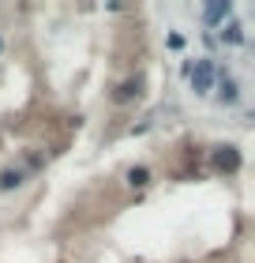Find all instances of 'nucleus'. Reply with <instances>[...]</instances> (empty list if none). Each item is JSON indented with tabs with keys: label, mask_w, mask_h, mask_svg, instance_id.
Segmentation results:
<instances>
[{
	"label": "nucleus",
	"mask_w": 255,
	"mask_h": 263,
	"mask_svg": "<svg viewBox=\"0 0 255 263\" xmlns=\"http://www.w3.org/2000/svg\"><path fill=\"white\" fill-rule=\"evenodd\" d=\"M188 76H191V87H195V94H210V87H214V61H195V64H188Z\"/></svg>",
	"instance_id": "nucleus-1"
},
{
	"label": "nucleus",
	"mask_w": 255,
	"mask_h": 263,
	"mask_svg": "<svg viewBox=\"0 0 255 263\" xmlns=\"http://www.w3.org/2000/svg\"><path fill=\"white\" fill-rule=\"evenodd\" d=\"M229 15H233V4H229V0H218V4H206L203 8V19L206 23H225Z\"/></svg>",
	"instance_id": "nucleus-2"
},
{
	"label": "nucleus",
	"mask_w": 255,
	"mask_h": 263,
	"mask_svg": "<svg viewBox=\"0 0 255 263\" xmlns=\"http://www.w3.org/2000/svg\"><path fill=\"white\" fill-rule=\"evenodd\" d=\"M214 165H218V170H225V173H233L237 165H240V154L233 147H222V151L214 154Z\"/></svg>",
	"instance_id": "nucleus-3"
},
{
	"label": "nucleus",
	"mask_w": 255,
	"mask_h": 263,
	"mask_svg": "<svg viewBox=\"0 0 255 263\" xmlns=\"http://www.w3.org/2000/svg\"><path fill=\"white\" fill-rule=\"evenodd\" d=\"M218 98H222L225 105H233V102L240 98V87H237L233 76H222V83H218Z\"/></svg>",
	"instance_id": "nucleus-4"
},
{
	"label": "nucleus",
	"mask_w": 255,
	"mask_h": 263,
	"mask_svg": "<svg viewBox=\"0 0 255 263\" xmlns=\"http://www.w3.org/2000/svg\"><path fill=\"white\" fill-rule=\"evenodd\" d=\"M139 87H143L139 79H128V83H120V90H116V102H131V98H139Z\"/></svg>",
	"instance_id": "nucleus-5"
},
{
	"label": "nucleus",
	"mask_w": 255,
	"mask_h": 263,
	"mask_svg": "<svg viewBox=\"0 0 255 263\" xmlns=\"http://www.w3.org/2000/svg\"><path fill=\"white\" fill-rule=\"evenodd\" d=\"M222 38L233 42V45H240V42H244V30H240V23H229V27H222Z\"/></svg>",
	"instance_id": "nucleus-6"
},
{
	"label": "nucleus",
	"mask_w": 255,
	"mask_h": 263,
	"mask_svg": "<svg viewBox=\"0 0 255 263\" xmlns=\"http://www.w3.org/2000/svg\"><path fill=\"white\" fill-rule=\"evenodd\" d=\"M128 184H131V188H147V184H150V173L139 165V170H131V173H128Z\"/></svg>",
	"instance_id": "nucleus-7"
},
{
	"label": "nucleus",
	"mask_w": 255,
	"mask_h": 263,
	"mask_svg": "<svg viewBox=\"0 0 255 263\" xmlns=\"http://www.w3.org/2000/svg\"><path fill=\"white\" fill-rule=\"evenodd\" d=\"M19 184H23V173H19V170L0 173V188H4V192H8V188H19Z\"/></svg>",
	"instance_id": "nucleus-8"
},
{
	"label": "nucleus",
	"mask_w": 255,
	"mask_h": 263,
	"mask_svg": "<svg viewBox=\"0 0 255 263\" xmlns=\"http://www.w3.org/2000/svg\"><path fill=\"white\" fill-rule=\"evenodd\" d=\"M0 45H4V42H0Z\"/></svg>",
	"instance_id": "nucleus-9"
}]
</instances>
